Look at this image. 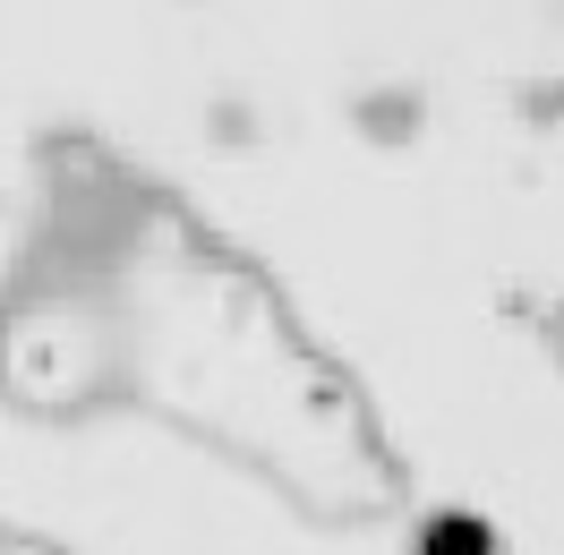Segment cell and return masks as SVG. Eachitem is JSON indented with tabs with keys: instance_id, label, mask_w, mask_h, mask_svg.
<instances>
[{
	"instance_id": "6da1fadb",
	"label": "cell",
	"mask_w": 564,
	"mask_h": 555,
	"mask_svg": "<svg viewBox=\"0 0 564 555\" xmlns=\"http://www.w3.org/2000/svg\"><path fill=\"white\" fill-rule=\"evenodd\" d=\"M420 555H488V530H479V521H462V513H445V521H427Z\"/></svg>"
}]
</instances>
